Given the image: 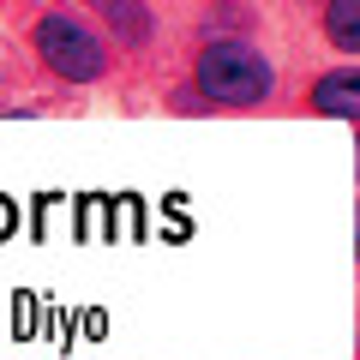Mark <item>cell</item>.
I'll use <instances>...</instances> for the list:
<instances>
[{
    "label": "cell",
    "instance_id": "3",
    "mask_svg": "<svg viewBox=\"0 0 360 360\" xmlns=\"http://www.w3.org/2000/svg\"><path fill=\"white\" fill-rule=\"evenodd\" d=\"M312 108H319V115L360 120V66H348V72H324L319 84H312Z\"/></svg>",
    "mask_w": 360,
    "mask_h": 360
},
{
    "label": "cell",
    "instance_id": "2",
    "mask_svg": "<svg viewBox=\"0 0 360 360\" xmlns=\"http://www.w3.org/2000/svg\"><path fill=\"white\" fill-rule=\"evenodd\" d=\"M37 49H42V60H49L60 78H72V84L103 78V66H108L103 37H96L84 18H72V13H49V18H37Z\"/></svg>",
    "mask_w": 360,
    "mask_h": 360
},
{
    "label": "cell",
    "instance_id": "4",
    "mask_svg": "<svg viewBox=\"0 0 360 360\" xmlns=\"http://www.w3.org/2000/svg\"><path fill=\"white\" fill-rule=\"evenodd\" d=\"M324 30L342 54H360V0H330L324 6Z\"/></svg>",
    "mask_w": 360,
    "mask_h": 360
},
{
    "label": "cell",
    "instance_id": "6",
    "mask_svg": "<svg viewBox=\"0 0 360 360\" xmlns=\"http://www.w3.org/2000/svg\"><path fill=\"white\" fill-rule=\"evenodd\" d=\"M0 234H6V205H0Z\"/></svg>",
    "mask_w": 360,
    "mask_h": 360
},
{
    "label": "cell",
    "instance_id": "5",
    "mask_svg": "<svg viewBox=\"0 0 360 360\" xmlns=\"http://www.w3.org/2000/svg\"><path fill=\"white\" fill-rule=\"evenodd\" d=\"M108 13V25H115L120 42H144L150 37V13H144V0H96Z\"/></svg>",
    "mask_w": 360,
    "mask_h": 360
},
{
    "label": "cell",
    "instance_id": "1",
    "mask_svg": "<svg viewBox=\"0 0 360 360\" xmlns=\"http://www.w3.org/2000/svg\"><path fill=\"white\" fill-rule=\"evenodd\" d=\"M198 90L205 103H222V108H252L270 96V66L258 49L246 42H210L198 54Z\"/></svg>",
    "mask_w": 360,
    "mask_h": 360
}]
</instances>
